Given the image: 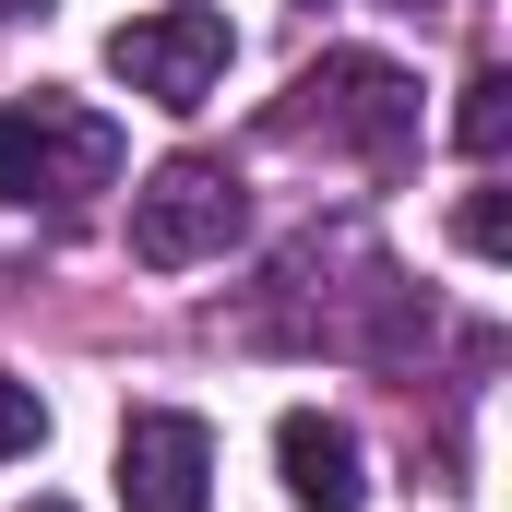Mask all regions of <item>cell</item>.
Wrapping results in <instances>:
<instances>
[{
    "instance_id": "8",
    "label": "cell",
    "mask_w": 512,
    "mask_h": 512,
    "mask_svg": "<svg viewBox=\"0 0 512 512\" xmlns=\"http://www.w3.org/2000/svg\"><path fill=\"white\" fill-rule=\"evenodd\" d=\"M48 441V405H36V382H0V465L12 453H36Z\"/></svg>"
},
{
    "instance_id": "11",
    "label": "cell",
    "mask_w": 512,
    "mask_h": 512,
    "mask_svg": "<svg viewBox=\"0 0 512 512\" xmlns=\"http://www.w3.org/2000/svg\"><path fill=\"white\" fill-rule=\"evenodd\" d=\"M24 512H72V501H24Z\"/></svg>"
},
{
    "instance_id": "5",
    "label": "cell",
    "mask_w": 512,
    "mask_h": 512,
    "mask_svg": "<svg viewBox=\"0 0 512 512\" xmlns=\"http://www.w3.org/2000/svg\"><path fill=\"white\" fill-rule=\"evenodd\" d=\"M215 501V429L179 405H143L120 429V512H203Z\"/></svg>"
},
{
    "instance_id": "10",
    "label": "cell",
    "mask_w": 512,
    "mask_h": 512,
    "mask_svg": "<svg viewBox=\"0 0 512 512\" xmlns=\"http://www.w3.org/2000/svg\"><path fill=\"white\" fill-rule=\"evenodd\" d=\"M24 12H48V0H0V24H24Z\"/></svg>"
},
{
    "instance_id": "1",
    "label": "cell",
    "mask_w": 512,
    "mask_h": 512,
    "mask_svg": "<svg viewBox=\"0 0 512 512\" xmlns=\"http://www.w3.org/2000/svg\"><path fill=\"white\" fill-rule=\"evenodd\" d=\"M120 179V120L72 96H12L0 108V203H84Z\"/></svg>"
},
{
    "instance_id": "6",
    "label": "cell",
    "mask_w": 512,
    "mask_h": 512,
    "mask_svg": "<svg viewBox=\"0 0 512 512\" xmlns=\"http://www.w3.org/2000/svg\"><path fill=\"white\" fill-rule=\"evenodd\" d=\"M274 465H286V501L298 512H370V453H358V429L322 417V405H286V417H274Z\"/></svg>"
},
{
    "instance_id": "7",
    "label": "cell",
    "mask_w": 512,
    "mask_h": 512,
    "mask_svg": "<svg viewBox=\"0 0 512 512\" xmlns=\"http://www.w3.org/2000/svg\"><path fill=\"white\" fill-rule=\"evenodd\" d=\"M453 143H465L477 167L512 143V72H477V84H465V108H453Z\"/></svg>"
},
{
    "instance_id": "9",
    "label": "cell",
    "mask_w": 512,
    "mask_h": 512,
    "mask_svg": "<svg viewBox=\"0 0 512 512\" xmlns=\"http://www.w3.org/2000/svg\"><path fill=\"white\" fill-rule=\"evenodd\" d=\"M453 227H465V251H477V262L512 251V203H501V191H465V215H453Z\"/></svg>"
},
{
    "instance_id": "3",
    "label": "cell",
    "mask_w": 512,
    "mask_h": 512,
    "mask_svg": "<svg viewBox=\"0 0 512 512\" xmlns=\"http://www.w3.org/2000/svg\"><path fill=\"white\" fill-rule=\"evenodd\" d=\"M227 60H239V24L215 12V0H167V12H131L120 36H108V72H120L143 108H203L215 84H227Z\"/></svg>"
},
{
    "instance_id": "2",
    "label": "cell",
    "mask_w": 512,
    "mask_h": 512,
    "mask_svg": "<svg viewBox=\"0 0 512 512\" xmlns=\"http://www.w3.org/2000/svg\"><path fill=\"white\" fill-rule=\"evenodd\" d=\"M286 131H322V143H346V155H370V167H405V155H417V84H405L393 60H370V48H334V60L298 72Z\"/></svg>"
},
{
    "instance_id": "4",
    "label": "cell",
    "mask_w": 512,
    "mask_h": 512,
    "mask_svg": "<svg viewBox=\"0 0 512 512\" xmlns=\"http://www.w3.org/2000/svg\"><path fill=\"white\" fill-rule=\"evenodd\" d=\"M239 227H251V203H239L227 155H167V167L131 191V262H155V274H179V262H215Z\"/></svg>"
}]
</instances>
